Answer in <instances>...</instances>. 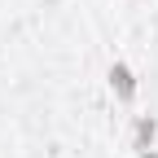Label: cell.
Listing matches in <instances>:
<instances>
[{"label": "cell", "instance_id": "obj_1", "mask_svg": "<svg viewBox=\"0 0 158 158\" xmlns=\"http://www.w3.org/2000/svg\"><path fill=\"white\" fill-rule=\"evenodd\" d=\"M110 88L118 92V101H132V97H136V75H132L127 62H114L110 66Z\"/></svg>", "mask_w": 158, "mask_h": 158}, {"label": "cell", "instance_id": "obj_2", "mask_svg": "<svg viewBox=\"0 0 158 158\" xmlns=\"http://www.w3.org/2000/svg\"><path fill=\"white\" fill-rule=\"evenodd\" d=\"M154 132H158V123H154V118L149 114H141V118H136V149H154Z\"/></svg>", "mask_w": 158, "mask_h": 158}]
</instances>
